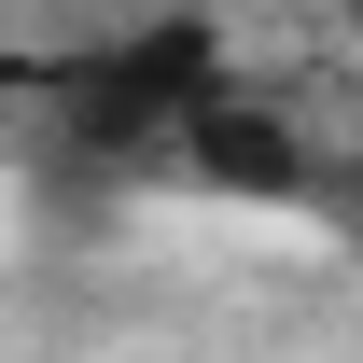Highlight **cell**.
Listing matches in <instances>:
<instances>
[{"mask_svg": "<svg viewBox=\"0 0 363 363\" xmlns=\"http://www.w3.org/2000/svg\"><path fill=\"white\" fill-rule=\"evenodd\" d=\"M196 112H210V43H196V28H154V43L98 56L84 84H70V126H84L98 154H126V140H182Z\"/></svg>", "mask_w": 363, "mask_h": 363, "instance_id": "cell-1", "label": "cell"}]
</instances>
